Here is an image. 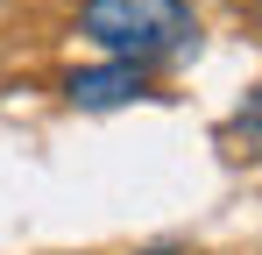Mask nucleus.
Returning a JSON list of instances; mask_svg holds the SVG:
<instances>
[{"label": "nucleus", "instance_id": "nucleus-1", "mask_svg": "<svg viewBox=\"0 0 262 255\" xmlns=\"http://www.w3.org/2000/svg\"><path fill=\"white\" fill-rule=\"evenodd\" d=\"M71 22L106 57H135V64H156V57H177V50L199 42L191 0H78Z\"/></svg>", "mask_w": 262, "mask_h": 255}, {"label": "nucleus", "instance_id": "nucleus-2", "mask_svg": "<svg viewBox=\"0 0 262 255\" xmlns=\"http://www.w3.org/2000/svg\"><path fill=\"white\" fill-rule=\"evenodd\" d=\"M64 99L71 107H128V99H149V64L106 57V64H85V71H64Z\"/></svg>", "mask_w": 262, "mask_h": 255}, {"label": "nucleus", "instance_id": "nucleus-3", "mask_svg": "<svg viewBox=\"0 0 262 255\" xmlns=\"http://www.w3.org/2000/svg\"><path fill=\"white\" fill-rule=\"evenodd\" d=\"M227 156H241V163H262V85H248V99L234 107V121H227Z\"/></svg>", "mask_w": 262, "mask_h": 255}, {"label": "nucleus", "instance_id": "nucleus-4", "mask_svg": "<svg viewBox=\"0 0 262 255\" xmlns=\"http://www.w3.org/2000/svg\"><path fill=\"white\" fill-rule=\"evenodd\" d=\"M149 255H177V248H149Z\"/></svg>", "mask_w": 262, "mask_h": 255}, {"label": "nucleus", "instance_id": "nucleus-5", "mask_svg": "<svg viewBox=\"0 0 262 255\" xmlns=\"http://www.w3.org/2000/svg\"><path fill=\"white\" fill-rule=\"evenodd\" d=\"M255 22H262V7H255Z\"/></svg>", "mask_w": 262, "mask_h": 255}]
</instances>
